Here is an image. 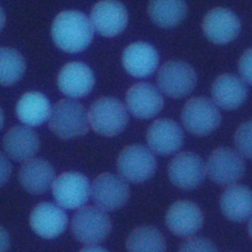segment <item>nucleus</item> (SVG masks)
I'll return each instance as SVG.
<instances>
[{"instance_id": "f257e3e1", "label": "nucleus", "mask_w": 252, "mask_h": 252, "mask_svg": "<svg viewBox=\"0 0 252 252\" xmlns=\"http://www.w3.org/2000/svg\"><path fill=\"white\" fill-rule=\"evenodd\" d=\"M51 36L63 51L77 53L86 49L92 42L94 27L84 13L67 10L55 17L51 26Z\"/></svg>"}, {"instance_id": "f03ea898", "label": "nucleus", "mask_w": 252, "mask_h": 252, "mask_svg": "<svg viewBox=\"0 0 252 252\" xmlns=\"http://www.w3.org/2000/svg\"><path fill=\"white\" fill-rule=\"evenodd\" d=\"M49 129L61 139L85 135L89 130V118L85 107L72 99H61L51 108Z\"/></svg>"}, {"instance_id": "7ed1b4c3", "label": "nucleus", "mask_w": 252, "mask_h": 252, "mask_svg": "<svg viewBox=\"0 0 252 252\" xmlns=\"http://www.w3.org/2000/svg\"><path fill=\"white\" fill-rule=\"evenodd\" d=\"M88 118L94 132L111 137L123 131L129 116L120 100L110 96H101L91 104Z\"/></svg>"}, {"instance_id": "20e7f679", "label": "nucleus", "mask_w": 252, "mask_h": 252, "mask_svg": "<svg viewBox=\"0 0 252 252\" xmlns=\"http://www.w3.org/2000/svg\"><path fill=\"white\" fill-rule=\"evenodd\" d=\"M112 223L108 215L97 207L80 208L74 215L71 230L74 237L82 243L95 245L103 241L111 231Z\"/></svg>"}, {"instance_id": "39448f33", "label": "nucleus", "mask_w": 252, "mask_h": 252, "mask_svg": "<svg viewBox=\"0 0 252 252\" xmlns=\"http://www.w3.org/2000/svg\"><path fill=\"white\" fill-rule=\"evenodd\" d=\"M157 167L153 153L142 145L125 147L117 158V169L124 180L142 183L150 179Z\"/></svg>"}, {"instance_id": "423d86ee", "label": "nucleus", "mask_w": 252, "mask_h": 252, "mask_svg": "<svg viewBox=\"0 0 252 252\" xmlns=\"http://www.w3.org/2000/svg\"><path fill=\"white\" fill-rule=\"evenodd\" d=\"M181 120L190 133L204 136L219 127L221 115L214 101L207 97L198 96L186 102L181 112Z\"/></svg>"}, {"instance_id": "0eeeda50", "label": "nucleus", "mask_w": 252, "mask_h": 252, "mask_svg": "<svg viewBox=\"0 0 252 252\" xmlns=\"http://www.w3.org/2000/svg\"><path fill=\"white\" fill-rule=\"evenodd\" d=\"M197 75L186 62L170 60L158 70V85L159 90L170 97L178 98L189 94L195 88Z\"/></svg>"}, {"instance_id": "6e6552de", "label": "nucleus", "mask_w": 252, "mask_h": 252, "mask_svg": "<svg viewBox=\"0 0 252 252\" xmlns=\"http://www.w3.org/2000/svg\"><path fill=\"white\" fill-rule=\"evenodd\" d=\"M245 171L242 156L230 149L220 147L214 150L206 164V172L210 178L220 185H233Z\"/></svg>"}, {"instance_id": "1a4fd4ad", "label": "nucleus", "mask_w": 252, "mask_h": 252, "mask_svg": "<svg viewBox=\"0 0 252 252\" xmlns=\"http://www.w3.org/2000/svg\"><path fill=\"white\" fill-rule=\"evenodd\" d=\"M91 195L96 207L105 212L122 207L129 198L130 190L121 176L103 172L94 179Z\"/></svg>"}, {"instance_id": "9d476101", "label": "nucleus", "mask_w": 252, "mask_h": 252, "mask_svg": "<svg viewBox=\"0 0 252 252\" xmlns=\"http://www.w3.org/2000/svg\"><path fill=\"white\" fill-rule=\"evenodd\" d=\"M52 194L57 204L62 208H82L91 195L90 181L80 172H64L54 179Z\"/></svg>"}, {"instance_id": "9b49d317", "label": "nucleus", "mask_w": 252, "mask_h": 252, "mask_svg": "<svg viewBox=\"0 0 252 252\" xmlns=\"http://www.w3.org/2000/svg\"><path fill=\"white\" fill-rule=\"evenodd\" d=\"M206 165L193 152H181L169 162L168 177L178 188L190 190L198 187L206 175Z\"/></svg>"}, {"instance_id": "f8f14e48", "label": "nucleus", "mask_w": 252, "mask_h": 252, "mask_svg": "<svg viewBox=\"0 0 252 252\" xmlns=\"http://www.w3.org/2000/svg\"><path fill=\"white\" fill-rule=\"evenodd\" d=\"M204 217L198 205L191 201L180 200L173 203L166 215L165 223L175 235L191 237L203 225Z\"/></svg>"}, {"instance_id": "ddd939ff", "label": "nucleus", "mask_w": 252, "mask_h": 252, "mask_svg": "<svg viewBox=\"0 0 252 252\" xmlns=\"http://www.w3.org/2000/svg\"><path fill=\"white\" fill-rule=\"evenodd\" d=\"M91 23L103 36L111 37L123 32L128 23L125 6L117 1H100L91 11Z\"/></svg>"}, {"instance_id": "4468645a", "label": "nucleus", "mask_w": 252, "mask_h": 252, "mask_svg": "<svg viewBox=\"0 0 252 252\" xmlns=\"http://www.w3.org/2000/svg\"><path fill=\"white\" fill-rule=\"evenodd\" d=\"M202 28L206 36L215 43L233 40L240 32V21L229 9L216 7L204 17Z\"/></svg>"}, {"instance_id": "2eb2a0df", "label": "nucleus", "mask_w": 252, "mask_h": 252, "mask_svg": "<svg viewBox=\"0 0 252 252\" xmlns=\"http://www.w3.org/2000/svg\"><path fill=\"white\" fill-rule=\"evenodd\" d=\"M68 217L57 205L49 202L37 204L30 216V224L39 236L51 239L60 235L66 228Z\"/></svg>"}, {"instance_id": "dca6fc26", "label": "nucleus", "mask_w": 252, "mask_h": 252, "mask_svg": "<svg viewBox=\"0 0 252 252\" xmlns=\"http://www.w3.org/2000/svg\"><path fill=\"white\" fill-rule=\"evenodd\" d=\"M59 90L67 96L78 98L91 93L94 85L92 69L83 62L74 61L64 65L58 73Z\"/></svg>"}, {"instance_id": "f3484780", "label": "nucleus", "mask_w": 252, "mask_h": 252, "mask_svg": "<svg viewBox=\"0 0 252 252\" xmlns=\"http://www.w3.org/2000/svg\"><path fill=\"white\" fill-rule=\"evenodd\" d=\"M126 104L129 111L137 118L147 119L157 115L163 105V98L158 90L150 83L140 82L126 93Z\"/></svg>"}, {"instance_id": "a211bd4d", "label": "nucleus", "mask_w": 252, "mask_h": 252, "mask_svg": "<svg viewBox=\"0 0 252 252\" xmlns=\"http://www.w3.org/2000/svg\"><path fill=\"white\" fill-rule=\"evenodd\" d=\"M183 131L173 120L162 118L153 122L147 131L150 149L158 155H170L177 152L183 144Z\"/></svg>"}, {"instance_id": "6ab92c4d", "label": "nucleus", "mask_w": 252, "mask_h": 252, "mask_svg": "<svg viewBox=\"0 0 252 252\" xmlns=\"http://www.w3.org/2000/svg\"><path fill=\"white\" fill-rule=\"evenodd\" d=\"M157 49L144 41H137L128 45L122 53V64L125 70L137 78L150 76L158 64Z\"/></svg>"}, {"instance_id": "aec40b11", "label": "nucleus", "mask_w": 252, "mask_h": 252, "mask_svg": "<svg viewBox=\"0 0 252 252\" xmlns=\"http://www.w3.org/2000/svg\"><path fill=\"white\" fill-rule=\"evenodd\" d=\"M3 147L6 154L17 161H28L33 158L39 148V139L34 130L28 126H13L4 138Z\"/></svg>"}, {"instance_id": "412c9836", "label": "nucleus", "mask_w": 252, "mask_h": 252, "mask_svg": "<svg viewBox=\"0 0 252 252\" xmlns=\"http://www.w3.org/2000/svg\"><path fill=\"white\" fill-rule=\"evenodd\" d=\"M220 206L226 219L244 221L252 217V190L238 184L227 186L220 195Z\"/></svg>"}, {"instance_id": "4be33fe9", "label": "nucleus", "mask_w": 252, "mask_h": 252, "mask_svg": "<svg viewBox=\"0 0 252 252\" xmlns=\"http://www.w3.org/2000/svg\"><path fill=\"white\" fill-rule=\"evenodd\" d=\"M54 177L52 165L42 158H32L26 161L19 173L22 186L33 195L45 193L52 186Z\"/></svg>"}, {"instance_id": "5701e85b", "label": "nucleus", "mask_w": 252, "mask_h": 252, "mask_svg": "<svg viewBox=\"0 0 252 252\" xmlns=\"http://www.w3.org/2000/svg\"><path fill=\"white\" fill-rule=\"evenodd\" d=\"M214 103L220 107L231 110L242 104L247 96V88L244 82L231 74L219 76L212 86Z\"/></svg>"}, {"instance_id": "b1692460", "label": "nucleus", "mask_w": 252, "mask_h": 252, "mask_svg": "<svg viewBox=\"0 0 252 252\" xmlns=\"http://www.w3.org/2000/svg\"><path fill=\"white\" fill-rule=\"evenodd\" d=\"M51 111L48 98L39 92H28L18 100L16 114L28 126H38L49 118Z\"/></svg>"}, {"instance_id": "393cba45", "label": "nucleus", "mask_w": 252, "mask_h": 252, "mask_svg": "<svg viewBox=\"0 0 252 252\" xmlns=\"http://www.w3.org/2000/svg\"><path fill=\"white\" fill-rule=\"evenodd\" d=\"M127 252H165L166 242L155 226L142 225L131 231L126 239Z\"/></svg>"}, {"instance_id": "a878e982", "label": "nucleus", "mask_w": 252, "mask_h": 252, "mask_svg": "<svg viewBox=\"0 0 252 252\" xmlns=\"http://www.w3.org/2000/svg\"><path fill=\"white\" fill-rule=\"evenodd\" d=\"M148 13L156 25L170 28L185 18L187 5L183 1H152L148 7Z\"/></svg>"}, {"instance_id": "bb28decb", "label": "nucleus", "mask_w": 252, "mask_h": 252, "mask_svg": "<svg viewBox=\"0 0 252 252\" xmlns=\"http://www.w3.org/2000/svg\"><path fill=\"white\" fill-rule=\"evenodd\" d=\"M26 71V60L16 49L0 47V85L17 83Z\"/></svg>"}, {"instance_id": "cd10ccee", "label": "nucleus", "mask_w": 252, "mask_h": 252, "mask_svg": "<svg viewBox=\"0 0 252 252\" xmlns=\"http://www.w3.org/2000/svg\"><path fill=\"white\" fill-rule=\"evenodd\" d=\"M234 144L237 152L252 159V120L242 123L234 135Z\"/></svg>"}, {"instance_id": "c85d7f7f", "label": "nucleus", "mask_w": 252, "mask_h": 252, "mask_svg": "<svg viewBox=\"0 0 252 252\" xmlns=\"http://www.w3.org/2000/svg\"><path fill=\"white\" fill-rule=\"evenodd\" d=\"M178 252H217V248L208 238L188 237L179 245Z\"/></svg>"}, {"instance_id": "c756f323", "label": "nucleus", "mask_w": 252, "mask_h": 252, "mask_svg": "<svg viewBox=\"0 0 252 252\" xmlns=\"http://www.w3.org/2000/svg\"><path fill=\"white\" fill-rule=\"evenodd\" d=\"M238 69L242 79L252 85V48L247 49L241 55L238 63Z\"/></svg>"}, {"instance_id": "7c9ffc66", "label": "nucleus", "mask_w": 252, "mask_h": 252, "mask_svg": "<svg viewBox=\"0 0 252 252\" xmlns=\"http://www.w3.org/2000/svg\"><path fill=\"white\" fill-rule=\"evenodd\" d=\"M12 171V166L8 158L0 153V187L3 186L9 179Z\"/></svg>"}, {"instance_id": "2f4dec72", "label": "nucleus", "mask_w": 252, "mask_h": 252, "mask_svg": "<svg viewBox=\"0 0 252 252\" xmlns=\"http://www.w3.org/2000/svg\"><path fill=\"white\" fill-rule=\"evenodd\" d=\"M10 247V236L8 231L0 225V252H7Z\"/></svg>"}, {"instance_id": "473e14b6", "label": "nucleus", "mask_w": 252, "mask_h": 252, "mask_svg": "<svg viewBox=\"0 0 252 252\" xmlns=\"http://www.w3.org/2000/svg\"><path fill=\"white\" fill-rule=\"evenodd\" d=\"M80 252H108V251L97 245H88L83 249H81Z\"/></svg>"}, {"instance_id": "72a5a7b5", "label": "nucleus", "mask_w": 252, "mask_h": 252, "mask_svg": "<svg viewBox=\"0 0 252 252\" xmlns=\"http://www.w3.org/2000/svg\"><path fill=\"white\" fill-rule=\"evenodd\" d=\"M5 21H6L5 12H4L3 8L0 6V31H1V29L3 28V26H4V24H5Z\"/></svg>"}, {"instance_id": "f704fd0d", "label": "nucleus", "mask_w": 252, "mask_h": 252, "mask_svg": "<svg viewBox=\"0 0 252 252\" xmlns=\"http://www.w3.org/2000/svg\"><path fill=\"white\" fill-rule=\"evenodd\" d=\"M248 233L250 235V237L252 238V217L249 220V223H248Z\"/></svg>"}, {"instance_id": "c9c22d12", "label": "nucleus", "mask_w": 252, "mask_h": 252, "mask_svg": "<svg viewBox=\"0 0 252 252\" xmlns=\"http://www.w3.org/2000/svg\"><path fill=\"white\" fill-rule=\"evenodd\" d=\"M3 124H4V114H3V110L0 107V129L2 128Z\"/></svg>"}]
</instances>
